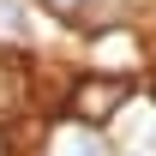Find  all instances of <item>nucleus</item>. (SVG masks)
<instances>
[{"label":"nucleus","instance_id":"1","mask_svg":"<svg viewBox=\"0 0 156 156\" xmlns=\"http://www.w3.org/2000/svg\"><path fill=\"white\" fill-rule=\"evenodd\" d=\"M120 102H126V78H84V84L72 90V120L102 126V120L114 114Z\"/></svg>","mask_w":156,"mask_h":156},{"label":"nucleus","instance_id":"2","mask_svg":"<svg viewBox=\"0 0 156 156\" xmlns=\"http://www.w3.org/2000/svg\"><path fill=\"white\" fill-rule=\"evenodd\" d=\"M54 156H108V144H102V132L90 120H72V126L54 132Z\"/></svg>","mask_w":156,"mask_h":156},{"label":"nucleus","instance_id":"3","mask_svg":"<svg viewBox=\"0 0 156 156\" xmlns=\"http://www.w3.org/2000/svg\"><path fill=\"white\" fill-rule=\"evenodd\" d=\"M42 6H48V12H54V18H78V12H84V6H90V0H42Z\"/></svg>","mask_w":156,"mask_h":156},{"label":"nucleus","instance_id":"4","mask_svg":"<svg viewBox=\"0 0 156 156\" xmlns=\"http://www.w3.org/2000/svg\"><path fill=\"white\" fill-rule=\"evenodd\" d=\"M12 102V78H6V60H0V108Z\"/></svg>","mask_w":156,"mask_h":156},{"label":"nucleus","instance_id":"5","mask_svg":"<svg viewBox=\"0 0 156 156\" xmlns=\"http://www.w3.org/2000/svg\"><path fill=\"white\" fill-rule=\"evenodd\" d=\"M0 156H6V138H0Z\"/></svg>","mask_w":156,"mask_h":156}]
</instances>
